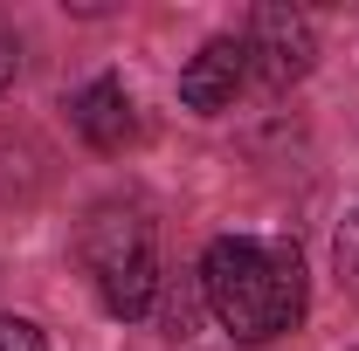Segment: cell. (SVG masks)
I'll list each match as a JSON object with an SVG mask.
<instances>
[{"mask_svg": "<svg viewBox=\"0 0 359 351\" xmlns=\"http://www.w3.org/2000/svg\"><path fill=\"white\" fill-rule=\"evenodd\" d=\"M201 303L235 345H269L304 317V262L290 241L222 234L201 255Z\"/></svg>", "mask_w": 359, "mask_h": 351, "instance_id": "obj_1", "label": "cell"}, {"mask_svg": "<svg viewBox=\"0 0 359 351\" xmlns=\"http://www.w3.org/2000/svg\"><path fill=\"white\" fill-rule=\"evenodd\" d=\"M76 255H83L111 317H125V324L152 317V303H159V248H152V220L138 207H97L83 220Z\"/></svg>", "mask_w": 359, "mask_h": 351, "instance_id": "obj_2", "label": "cell"}, {"mask_svg": "<svg viewBox=\"0 0 359 351\" xmlns=\"http://www.w3.org/2000/svg\"><path fill=\"white\" fill-rule=\"evenodd\" d=\"M242 48H249V76H256L263 89H290V83H304L311 62H318V28H311V14L269 0V7L249 14Z\"/></svg>", "mask_w": 359, "mask_h": 351, "instance_id": "obj_3", "label": "cell"}, {"mask_svg": "<svg viewBox=\"0 0 359 351\" xmlns=\"http://www.w3.org/2000/svg\"><path fill=\"white\" fill-rule=\"evenodd\" d=\"M242 83H249V48H242V35H215V42L180 69V103L215 117V110L235 103V89H242Z\"/></svg>", "mask_w": 359, "mask_h": 351, "instance_id": "obj_4", "label": "cell"}, {"mask_svg": "<svg viewBox=\"0 0 359 351\" xmlns=\"http://www.w3.org/2000/svg\"><path fill=\"white\" fill-rule=\"evenodd\" d=\"M69 124L83 131V145L97 152H125L138 138V110H132V89L118 83V76H97L69 96Z\"/></svg>", "mask_w": 359, "mask_h": 351, "instance_id": "obj_5", "label": "cell"}, {"mask_svg": "<svg viewBox=\"0 0 359 351\" xmlns=\"http://www.w3.org/2000/svg\"><path fill=\"white\" fill-rule=\"evenodd\" d=\"M0 351H48V338L28 317H0Z\"/></svg>", "mask_w": 359, "mask_h": 351, "instance_id": "obj_6", "label": "cell"}, {"mask_svg": "<svg viewBox=\"0 0 359 351\" xmlns=\"http://www.w3.org/2000/svg\"><path fill=\"white\" fill-rule=\"evenodd\" d=\"M14 76H21V35H14V28L0 21V96L14 89Z\"/></svg>", "mask_w": 359, "mask_h": 351, "instance_id": "obj_7", "label": "cell"}, {"mask_svg": "<svg viewBox=\"0 0 359 351\" xmlns=\"http://www.w3.org/2000/svg\"><path fill=\"white\" fill-rule=\"evenodd\" d=\"M339 268L359 282V220H346V234H339Z\"/></svg>", "mask_w": 359, "mask_h": 351, "instance_id": "obj_8", "label": "cell"}]
</instances>
